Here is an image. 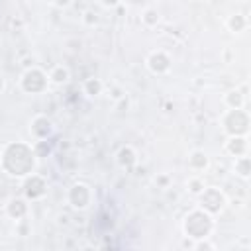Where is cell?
<instances>
[{"instance_id":"6da1fadb","label":"cell","mask_w":251,"mask_h":251,"mask_svg":"<svg viewBox=\"0 0 251 251\" xmlns=\"http://www.w3.org/2000/svg\"><path fill=\"white\" fill-rule=\"evenodd\" d=\"M35 165H37V153L31 145L24 141L8 143L0 153V167L8 176L24 178L35 171Z\"/></svg>"},{"instance_id":"7a4b0ae2","label":"cell","mask_w":251,"mask_h":251,"mask_svg":"<svg viewBox=\"0 0 251 251\" xmlns=\"http://www.w3.org/2000/svg\"><path fill=\"white\" fill-rule=\"evenodd\" d=\"M214 229V220H212V214H208L206 210L202 208H196L192 212L186 214L184 222H182V231L188 239H204V237H210Z\"/></svg>"},{"instance_id":"3957f363","label":"cell","mask_w":251,"mask_h":251,"mask_svg":"<svg viewBox=\"0 0 251 251\" xmlns=\"http://www.w3.org/2000/svg\"><path fill=\"white\" fill-rule=\"evenodd\" d=\"M222 127L227 135H247L249 114L243 108H227V112L222 118Z\"/></svg>"},{"instance_id":"277c9868","label":"cell","mask_w":251,"mask_h":251,"mask_svg":"<svg viewBox=\"0 0 251 251\" xmlns=\"http://www.w3.org/2000/svg\"><path fill=\"white\" fill-rule=\"evenodd\" d=\"M47 84H49V75L39 67H27L20 78V86L27 94H41L47 90Z\"/></svg>"},{"instance_id":"5b68a950","label":"cell","mask_w":251,"mask_h":251,"mask_svg":"<svg viewBox=\"0 0 251 251\" xmlns=\"http://www.w3.org/2000/svg\"><path fill=\"white\" fill-rule=\"evenodd\" d=\"M226 194L216 188V186H210V188H204L200 194H198V204L202 210H206L208 214H220L224 208H226Z\"/></svg>"},{"instance_id":"8992f818","label":"cell","mask_w":251,"mask_h":251,"mask_svg":"<svg viewBox=\"0 0 251 251\" xmlns=\"http://www.w3.org/2000/svg\"><path fill=\"white\" fill-rule=\"evenodd\" d=\"M67 200L69 204L75 208V210H86L92 202V190L88 184L84 182H75L71 188H69V194H67Z\"/></svg>"},{"instance_id":"52a82bcc","label":"cell","mask_w":251,"mask_h":251,"mask_svg":"<svg viewBox=\"0 0 251 251\" xmlns=\"http://www.w3.org/2000/svg\"><path fill=\"white\" fill-rule=\"evenodd\" d=\"M22 190H24V196L27 200H41L47 194V182H45L43 176H39L35 173H29L27 176H24Z\"/></svg>"},{"instance_id":"ba28073f","label":"cell","mask_w":251,"mask_h":251,"mask_svg":"<svg viewBox=\"0 0 251 251\" xmlns=\"http://www.w3.org/2000/svg\"><path fill=\"white\" fill-rule=\"evenodd\" d=\"M53 131H55L53 122H51L47 116H43V114L35 116V118L29 122V133L33 135L35 141H37V139H49V137L53 135Z\"/></svg>"},{"instance_id":"9c48e42d","label":"cell","mask_w":251,"mask_h":251,"mask_svg":"<svg viewBox=\"0 0 251 251\" xmlns=\"http://www.w3.org/2000/svg\"><path fill=\"white\" fill-rule=\"evenodd\" d=\"M145 65H147V69H149L153 75H165V73H169L173 61H171L169 53H165V51L159 49V51H153V53L147 57Z\"/></svg>"},{"instance_id":"30bf717a","label":"cell","mask_w":251,"mask_h":251,"mask_svg":"<svg viewBox=\"0 0 251 251\" xmlns=\"http://www.w3.org/2000/svg\"><path fill=\"white\" fill-rule=\"evenodd\" d=\"M27 210H29L27 198L14 196V198H10L8 204H6V214H8L12 220H16V222L22 220V218H25V216H27Z\"/></svg>"},{"instance_id":"8fae6325","label":"cell","mask_w":251,"mask_h":251,"mask_svg":"<svg viewBox=\"0 0 251 251\" xmlns=\"http://www.w3.org/2000/svg\"><path fill=\"white\" fill-rule=\"evenodd\" d=\"M247 149H249L247 135H227V141H226V151H227L231 157H241V155H247Z\"/></svg>"},{"instance_id":"7c38bea8","label":"cell","mask_w":251,"mask_h":251,"mask_svg":"<svg viewBox=\"0 0 251 251\" xmlns=\"http://www.w3.org/2000/svg\"><path fill=\"white\" fill-rule=\"evenodd\" d=\"M116 161H118V165L122 169H131L137 163V153H135V149L131 145H124V147H120V151L116 155Z\"/></svg>"},{"instance_id":"4fadbf2b","label":"cell","mask_w":251,"mask_h":251,"mask_svg":"<svg viewBox=\"0 0 251 251\" xmlns=\"http://www.w3.org/2000/svg\"><path fill=\"white\" fill-rule=\"evenodd\" d=\"M188 167L192 169V171H206L208 167H210V159H208V155L202 151V149H194L190 155H188Z\"/></svg>"},{"instance_id":"5bb4252c","label":"cell","mask_w":251,"mask_h":251,"mask_svg":"<svg viewBox=\"0 0 251 251\" xmlns=\"http://www.w3.org/2000/svg\"><path fill=\"white\" fill-rule=\"evenodd\" d=\"M102 90H104V82H102L100 78H96V76H90V78H86V80L82 82V92H84L86 96H90V98L100 96Z\"/></svg>"},{"instance_id":"9a60e30c","label":"cell","mask_w":251,"mask_h":251,"mask_svg":"<svg viewBox=\"0 0 251 251\" xmlns=\"http://www.w3.org/2000/svg\"><path fill=\"white\" fill-rule=\"evenodd\" d=\"M245 96L239 92V88H233V90H227L224 94V104L227 108H243L245 106Z\"/></svg>"},{"instance_id":"2e32d148","label":"cell","mask_w":251,"mask_h":251,"mask_svg":"<svg viewBox=\"0 0 251 251\" xmlns=\"http://www.w3.org/2000/svg\"><path fill=\"white\" fill-rule=\"evenodd\" d=\"M69 78H71V71L65 65H55L51 69V73H49V80L53 84H65Z\"/></svg>"},{"instance_id":"e0dca14e","label":"cell","mask_w":251,"mask_h":251,"mask_svg":"<svg viewBox=\"0 0 251 251\" xmlns=\"http://www.w3.org/2000/svg\"><path fill=\"white\" fill-rule=\"evenodd\" d=\"M226 25H227L229 31L241 33V31H245V27H247V18H245L243 14H231V16L227 18Z\"/></svg>"},{"instance_id":"ac0fdd59","label":"cell","mask_w":251,"mask_h":251,"mask_svg":"<svg viewBox=\"0 0 251 251\" xmlns=\"http://www.w3.org/2000/svg\"><path fill=\"white\" fill-rule=\"evenodd\" d=\"M235 175H239L241 178H249L251 175V159L247 155H241V157H235Z\"/></svg>"},{"instance_id":"d6986e66","label":"cell","mask_w":251,"mask_h":251,"mask_svg":"<svg viewBox=\"0 0 251 251\" xmlns=\"http://www.w3.org/2000/svg\"><path fill=\"white\" fill-rule=\"evenodd\" d=\"M141 22L145 27H155L159 24V12L155 8H145L141 12Z\"/></svg>"},{"instance_id":"ffe728a7","label":"cell","mask_w":251,"mask_h":251,"mask_svg":"<svg viewBox=\"0 0 251 251\" xmlns=\"http://www.w3.org/2000/svg\"><path fill=\"white\" fill-rule=\"evenodd\" d=\"M186 188H188V192H190V194L198 196V194H200V192L206 188V184H204L202 176H192V178H188V182H186Z\"/></svg>"},{"instance_id":"44dd1931","label":"cell","mask_w":251,"mask_h":251,"mask_svg":"<svg viewBox=\"0 0 251 251\" xmlns=\"http://www.w3.org/2000/svg\"><path fill=\"white\" fill-rule=\"evenodd\" d=\"M82 22H84L88 27H94V25L100 22V18H98V14H96V12L86 10V12H84V16H82Z\"/></svg>"},{"instance_id":"7402d4cb","label":"cell","mask_w":251,"mask_h":251,"mask_svg":"<svg viewBox=\"0 0 251 251\" xmlns=\"http://www.w3.org/2000/svg\"><path fill=\"white\" fill-rule=\"evenodd\" d=\"M51 2H53V6L59 8V10H65V8H69V6L73 4V0H51Z\"/></svg>"},{"instance_id":"603a6c76","label":"cell","mask_w":251,"mask_h":251,"mask_svg":"<svg viewBox=\"0 0 251 251\" xmlns=\"http://www.w3.org/2000/svg\"><path fill=\"white\" fill-rule=\"evenodd\" d=\"M120 2H122V0H100V4H102L104 8H116V6H120Z\"/></svg>"},{"instance_id":"cb8c5ba5","label":"cell","mask_w":251,"mask_h":251,"mask_svg":"<svg viewBox=\"0 0 251 251\" xmlns=\"http://www.w3.org/2000/svg\"><path fill=\"white\" fill-rule=\"evenodd\" d=\"M155 182H159V184L165 188V186L169 184V176H165V175H163V176H157V178H155Z\"/></svg>"},{"instance_id":"d4e9b609","label":"cell","mask_w":251,"mask_h":251,"mask_svg":"<svg viewBox=\"0 0 251 251\" xmlns=\"http://www.w3.org/2000/svg\"><path fill=\"white\" fill-rule=\"evenodd\" d=\"M127 2H129L131 6H141V4L145 2V0H127Z\"/></svg>"},{"instance_id":"484cf974","label":"cell","mask_w":251,"mask_h":251,"mask_svg":"<svg viewBox=\"0 0 251 251\" xmlns=\"http://www.w3.org/2000/svg\"><path fill=\"white\" fill-rule=\"evenodd\" d=\"M4 88H6V80H4L2 76H0V94L4 92Z\"/></svg>"}]
</instances>
